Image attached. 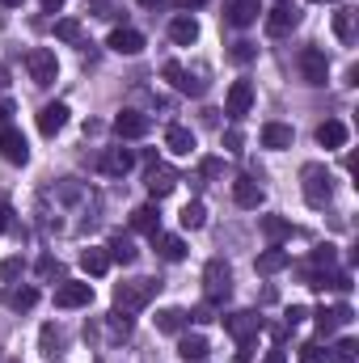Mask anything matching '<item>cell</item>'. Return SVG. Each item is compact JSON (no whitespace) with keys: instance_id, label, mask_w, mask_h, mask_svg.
Here are the masks:
<instances>
[{"instance_id":"1","label":"cell","mask_w":359,"mask_h":363,"mask_svg":"<svg viewBox=\"0 0 359 363\" xmlns=\"http://www.w3.org/2000/svg\"><path fill=\"white\" fill-rule=\"evenodd\" d=\"M157 279H127V283H118L114 287V308H123V313H136V308H144L153 296H157Z\"/></svg>"},{"instance_id":"2","label":"cell","mask_w":359,"mask_h":363,"mask_svg":"<svg viewBox=\"0 0 359 363\" xmlns=\"http://www.w3.org/2000/svg\"><path fill=\"white\" fill-rule=\"evenodd\" d=\"M300 190H304V203L309 207H326L334 199V182L326 174V165H304L300 169Z\"/></svg>"},{"instance_id":"3","label":"cell","mask_w":359,"mask_h":363,"mask_svg":"<svg viewBox=\"0 0 359 363\" xmlns=\"http://www.w3.org/2000/svg\"><path fill=\"white\" fill-rule=\"evenodd\" d=\"M203 291H207L211 304H220V300L233 291V267H228L224 258H211V262L203 267Z\"/></svg>"},{"instance_id":"4","label":"cell","mask_w":359,"mask_h":363,"mask_svg":"<svg viewBox=\"0 0 359 363\" xmlns=\"http://www.w3.org/2000/svg\"><path fill=\"white\" fill-rule=\"evenodd\" d=\"M26 72H30L34 85H55V77H60L55 51H51V47H34V51L26 55Z\"/></svg>"},{"instance_id":"5","label":"cell","mask_w":359,"mask_h":363,"mask_svg":"<svg viewBox=\"0 0 359 363\" xmlns=\"http://www.w3.org/2000/svg\"><path fill=\"white\" fill-rule=\"evenodd\" d=\"M224 330L237 338V347H254V338L263 334V317H258L254 308H241V313L224 317Z\"/></svg>"},{"instance_id":"6","label":"cell","mask_w":359,"mask_h":363,"mask_svg":"<svg viewBox=\"0 0 359 363\" xmlns=\"http://www.w3.org/2000/svg\"><path fill=\"white\" fill-rule=\"evenodd\" d=\"M93 304V283H81V279H68L55 287V308H89Z\"/></svg>"},{"instance_id":"7","label":"cell","mask_w":359,"mask_h":363,"mask_svg":"<svg viewBox=\"0 0 359 363\" xmlns=\"http://www.w3.org/2000/svg\"><path fill=\"white\" fill-rule=\"evenodd\" d=\"M300 77H304V85H326V81H330V60H326V51L304 47V51H300Z\"/></svg>"},{"instance_id":"8","label":"cell","mask_w":359,"mask_h":363,"mask_svg":"<svg viewBox=\"0 0 359 363\" xmlns=\"http://www.w3.org/2000/svg\"><path fill=\"white\" fill-rule=\"evenodd\" d=\"M263 26H267L270 38H283V34H292V30L300 26V13H296L292 4H275L270 13H263Z\"/></svg>"},{"instance_id":"9","label":"cell","mask_w":359,"mask_h":363,"mask_svg":"<svg viewBox=\"0 0 359 363\" xmlns=\"http://www.w3.org/2000/svg\"><path fill=\"white\" fill-rule=\"evenodd\" d=\"M148 114H140V110H118L114 114V135L118 140H144L148 135Z\"/></svg>"},{"instance_id":"10","label":"cell","mask_w":359,"mask_h":363,"mask_svg":"<svg viewBox=\"0 0 359 363\" xmlns=\"http://www.w3.org/2000/svg\"><path fill=\"white\" fill-rule=\"evenodd\" d=\"M250 106H254V85H250V81H233V85H228V97H224V114L237 123V118L250 114Z\"/></svg>"},{"instance_id":"11","label":"cell","mask_w":359,"mask_h":363,"mask_svg":"<svg viewBox=\"0 0 359 363\" xmlns=\"http://www.w3.org/2000/svg\"><path fill=\"white\" fill-rule=\"evenodd\" d=\"M0 157H4L9 165H26V161H30V144H26V135H21L17 127H4V131H0Z\"/></svg>"},{"instance_id":"12","label":"cell","mask_w":359,"mask_h":363,"mask_svg":"<svg viewBox=\"0 0 359 363\" xmlns=\"http://www.w3.org/2000/svg\"><path fill=\"white\" fill-rule=\"evenodd\" d=\"M106 47H110L114 55H140V51H144V34L131 30V26H118V30H110Z\"/></svg>"},{"instance_id":"13","label":"cell","mask_w":359,"mask_h":363,"mask_svg":"<svg viewBox=\"0 0 359 363\" xmlns=\"http://www.w3.org/2000/svg\"><path fill=\"white\" fill-rule=\"evenodd\" d=\"M144 186H148V194H153V199H165V194L178 186V169H170V165H148Z\"/></svg>"},{"instance_id":"14","label":"cell","mask_w":359,"mask_h":363,"mask_svg":"<svg viewBox=\"0 0 359 363\" xmlns=\"http://www.w3.org/2000/svg\"><path fill=\"white\" fill-rule=\"evenodd\" d=\"M263 199H267V190H263L254 178H237V182H233V203H237V207L258 211V207H263Z\"/></svg>"},{"instance_id":"15","label":"cell","mask_w":359,"mask_h":363,"mask_svg":"<svg viewBox=\"0 0 359 363\" xmlns=\"http://www.w3.org/2000/svg\"><path fill=\"white\" fill-rule=\"evenodd\" d=\"M258 17H263V4H258V0H233V4L224 9V21H228V26H237V30L254 26Z\"/></svg>"},{"instance_id":"16","label":"cell","mask_w":359,"mask_h":363,"mask_svg":"<svg viewBox=\"0 0 359 363\" xmlns=\"http://www.w3.org/2000/svg\"><path fill=\"white\" fill-rule=\"evenodd\" d=\"M165 81H170V85H174L178 93H190V97H203V89H207L203 81H194V77L182 68L178 60H170V64H165Z\"/></svg>"},{"instance_id":"17","label":"cell","mask_w":359,"mask_h":363,"mask_svg":"<svg viewBox=\"0 0 359 363\" xmlns=\"http://www.w3.org/2000/svg\"><path fill=\"white\" fill-rule=\"evenodd\" d=\"M64 123H68V106H64V101H47V106L38 110V131H43V135L64 131Z\"/></svg>"},{"instance_id":"18","label":"cell","mask_w":359,"mask_h":363,"mask_svg":"<svg viewBox=\"0 0 359 363\" xmlns=\"http://www.w3.org/2000/svg\"><path fill=\"white\" fill-rule=\"evenodd\" d=\"M355 313H351V304H338V308H321L317 313V338H330L338 325H347Z\"/></svg>"},{"instance_id":"19","label":"cell","mask_w":359,"mask_h":363,"mask_svg":"<svg viewBox=\"0 0 359 363\" xmlns=\"http://www.w3.org/2000/svg\"><path fill=\"white\" fill-rule=\"evenodd\" d=\"M347 135H351V131H347L343 118H326V123L317 127V144H321V148H347Z\"/></svg>"},{"instance_id":"20","label":"cell","mask_w":359,"mask_h":363,"mask_svg":"<svg viewBox=\"0 0 359 363\" xmlns=\"http://www.w3.org/2000/svg\"><path fill=\"white\" fill-rule=\"evenodd\" d=\"M106 258H110V267H114V262L131 267V262H136V245H131V237H127V233H110V241H106Z\"/></svg>"},{"instance_id":"21","label":"cell","mask_w":359,"mask_h":363,"mask_svg":"<svg viewBox=\"0 0 359 363\" xmlns=\"http://www.w3.org/2000/svg\"><path fill=\"white\" fill-rule=\"evenodd\" d=\"M131 165H136L131 148H110V152L101 157V174H110V178H123V174H131Z\"/></svg>"},{"instance_id":"22","label":"cell","mask_w":359,"mask_h":363,"mask_svg":"<svg viewBox=\"0 0 359 363\" xmlns=\"http://www.w3.org/2000/svg\"><path fill=\"white\" fill-rule=\"evenodd\" d=\"M131 228H136V233H148V237H157V233H161V211H157L153 203H140V207L131 211Z\"/></svg>"},{"instance_id":"23","label":"cell","mask_w":359,"mask_h":363,"mask_svg":"<svg viewBox=\"0 0 359 363\" xmlns=\"http://www.w3.org/2000/svg\"><path fill=\"white\" fill-rule=\"evenodd\" d=\"M258 140H263V148H275V152H279V148H292L296 131H292L287 123H263V135H258Z\"/></svg>"},{"instance_id":"24","label":"cell","mask_w":359,"mask_h":363,"mask_svg":"<svg viewBox=\"0 0 359 363\" xmlns=\"http://www.w3.org/2000/svg\"><path fill=\"white\" fill-rule=\"evenodd\" d=\"M165 148H170L174 157H190V152H194V131L182 127V123H174V127L165 131Z\"/></svg>"},{"instance_id":"25","label":"cell","mask_w":359,"mask_h":363,"mask_svg":"<svg viewBox=\"0 0 359 363\" xmlns=\"http://www.w3.org/2000/svg\"><path fill=\"white\" fill-rule=\"evenodd\" d=\"M207 351H211V347H207L203 334H178V355L186 363H203L207 359Z\"/></svg>"},{"instance_id":"26","label":"cell","mask_w":359,"mask_h":363,"mask_svg":"<svg viewBox=\"0 0 359 363\" xmlns=\"http://www.w3.org/2000/svg\"><path fill=\"white\" fill-rule=\"evenodd\" d=\"M292 267V258H287V250H279V245H270V250H263L258 254V262H254V271L258 274H279Z\"/></svg>"},{"instance_id":"27","label":"cell","mask_w":359,"mask_h":363,"mask_svg":"<svg viewBox=\"0 0 359 363\" xmlns=\"http://www.w3.org/2000/svg\"><path fill=\"white\" fill-rule=\"evenodd\" d=\"M258 228H263V237H267L270 245H283V241L292 237V220H287V216H263Z\"/></svg>"},{"instance_id":"28","label":"cell","mask_w":359,"mask_h":363,"mask_svg":"<svg viewBox=\"0 0 359 363\" xmlns=\"http://www.w3.org/2000/svg\"><path fill=\"white\" fill-rule=\"evenodd\" d=\"M170 38H174L178 47H190V43L199 38V21H194L190 13H178V17L170 21Z\"/></svg>"},{"instance_id":"29","label":"cell","mask_w":359,"mask_h":363,"mask_svg":"<svg viewBox=\"0 0 359 363\" xmlns=\"http://www.w3.org/2000/svg\"><path fill=\"white\" fill-rule=\"evenodd\" d=\"M4 304H9L13 313H30V308L38 304V287H30V283H26V287H9V291H4Z\"/></svg>"},{"instance_id":"30","label":"cell","mask_w":359,"mask_h":363,"mask_svg":"<svg viewBox=\"0 0 359 363\" xmlns=\"http://www.w3.org/2000/svg\"><path fill=\"white\" fill-rule=\"evenodd\" d=\"M153 241H157V254H161L165 262H182V258H186V241H182V237H170V233H157Z\"/></svg>"},{"instance_id":"31","label":"cell","mask_w":359,"mask_h":363,"mask_svg":"<svg viewBox=\"0 0 359 363\" xmlns=\"http://www.w3.org/2000/svg\"><path fill=\"white\" fill-rule=\"evenodd\" d=\"M81 271L93 274V279H101V274L110 271V258H106V250H85V254H81Z\"/></svg>"},{"instance_id":"32","label":"cell","mask_w":359,"mask_h":363,"mask_svg":"<svg viewBox=\"0 0 359 363\" xmlns=\"http://www.w3.org/2000/svg\"><path fill=\"white\" fill-rule=\"evenodd\" d=\"M157 330H161V334H182V330H186V313H182V308H161V313H157Z\"/></svg>"},{"instance_id":"33","label":"cell","mask_w":359,"mask_h":363,"mask_svg":"<svg viewBox=\"0 0 359 363\" xmlns=\"http://www.w3.org/2000/svg\"><path fill=\"white\" fill-rule=\"evenodd\" d=\"M334 34H338L343 43L355 38V9H338V13H334Z\"/></svg>"},{"instance_id":"34","label":"cell","mask_w":359,"mask_h":363,"mask_svg":"<svg viewBox=\"0 0 359 363\" xmlns=\"http://www.w3.org/2000/svg\"><path fill=\"white\" fill-rule=\"evenodd\" d=\"M178 220H182V228H190V233H194V228H203V224H207V207H203V203H186Z\"/></svg>"},{"instance_id":"35","label":"cell","mask_w":359,"mask_h":363,"mask_svg":"<svg viewBox=\"0 0 359 363\" xmlns=\"http://www.w3.org/2000/svg\"><path fill=\"white\" fill-rule=\"evenodd\" d=\"M55 38H64V43H77V38H81V21H77V17H64V21H55Z\"/></svg>"},{"instance_id":"36","label":"cell","mask_w":359,"mask_h":363,"mask_svg":"<svg viewBox=\"0 0 359 363\" xmlns=\"http://www.w3.org/2000/svg\"><path fill=\"white\" fill-rule=\"evenodd\" d=\"M355 351H359L355 338H338L334 342V363H355Z\"/></svg>"},{"instance_id":"37","label":"cell","mask_w":359,"mask_h":363,"mask_svg":"<svg viewBox=\"0 0 359 363\" xmlns=\"http://www.w3.org/2000/svg\"><path fill=\"white\" fill-rule=\"evenodd\" d=\"M254 55H258V47H254V43H245V38H241V43H233V51H228V60H233V64H250Z\"/></svg>"},{"instance_id":"38","label":"cell","mask_w":359,"mask_h":363,"mask_svg":"<svg viewBox=\"0 0 359 363\" xmlns=\"http://www.w3.org/2000/svg\"><path fill=\"white\" fill-rule=\"evenodd\" d=\"M43 355H47V359L60 355V334H55V325H43Z\"/></svg>"},{"instance_id":"39","label":"cell","mask_w":359,"mask_h":363,"mask_svg":"<svg viewBox=\"0 0 359 363\" xmlns=\"http://www.w3.org/2000/svg\"><path fill=\"white\" fill-rule=\"evenodd\" d=\"M110 330H114V334H131V313L114 308V313H110Z\"/></svg>"},{"instance_id":"40","label":"cell","mask_w":359,"mask_h":363,"mask_svg":"<svg viewBox=\"0 0 359 363\" xmlns=\"http://www.w3.org/2000/svg\"><path fill=\"white\" fill-rule=\"evenodd\" d=\"M300 363H326L321 342H304V347H300Z\"/></svg>"},{"instance_id":"41","label":"cell","mask_w":359,"mask_h":363,"mask_svg":"<svg viewBox=\"0 0 359 363\" xmlns=\"http://www.w3.org/2000/svg\"><path fill=\"white\" fill-rule=\"evenodd\" d=\"M304 317H309V308H304V304H292V308L283 313V325H287V330H296V325H300Z\"/></svg>"},{"instance_id":"42","label":"cell","mask_w":359,"mask_h":363,"mask_svg":"<svg viewBox=\"0 0 359 363\" xmlns=\"http://www.w3.org/2000/svg\"><path fill=\"white\" fill-rule=\"evenodd\" d=\"M51 274H60V262H55L51 254H43V258H38V279H51Z\"/></svg>"},{"instance_id":"43","label":"cell","mask_w":359,"mask_h":363,"mask_svg":"<svg viewBox=\"0 0 359 363\" xmlns=\"http://www.w3.org/2000/svg\"><path fill=\"white\" fill-rule=\"evenodd\" d=\"M17 274H21V258H4V262H0V279H4V283L17 279Z\"/></svg>"},{"instance_id":"44","label":"cell","mask_w":359,"mask_h":363,"mask_svg":"<svg viewBox=\"0 0 359 363\" xmlns=\"http://www.w3.org/2000/svg\"><path fill=\"white\" fill-rule=\"evenodd\" d=\"M241 144H245V140H241V131H237V127H228V131H224V148H228V152H241Z\"/></svg>"},{"instance_id":"45","label":"cell","mask_w":359,"mask_h":363,"mask_svg":"<svg viewBox=\"0 0 359 363\" xmlns=\"http://www.w3.org/2000/svg\"><path fill=\"white\" fill-rule=\"evenodd\" d=\"M199 174H203V178H216V174H220V161H216V157H207V161L199 165Z\"/></svg>"},{"instance_id":"46","label":"cell","mask_w":359,"mask_h":363,"mask_svg":"<svg viewBox=\"0 0 359 363\" xmlns=\"http://www.w3.org/2000/svg\"><path fill=\"white\" fill-rule=\"evenodd\" d=\"M190 317H194V321H216V313H211V300H207V304H199Z\"/></svg>"},{"instance_id":"47","label":"cell","mask_w":359,"mask_h":363,"mask_svg":"<svg viewBox=\"0 0 359 363\" xmlns=\"http://www.w3.org/2000/svg\"><path fill=\"white\" fill-rule=\"evenodd\" d=\"M38 4H43V13H60L64 9V0H38Z\"/></svg>"},{"instance_id":"48","label":"cell","mask_w":359,"mask_h":363,"mask_svg":"<svg viewBox=\"0 0 359 363\" xmlns=\"http://www.w3.org/2000/svg\"><path fill=\"white\" fill-rule=\"evenodd\" d=\"M9 114H13V106H9V101H0V131L9 127Z\"/></svg>"},{"instance_id":"49","label":"cell","mask_w":359,"mask_h":363,"mask_svg":"<svg viewBox=\"0 0 359 363\" xmlns=\"http://www.w3.org/2000/svg\"><path fill=\"white\" fill-rule=\"evenodd\" d=\"M263 363H287V355H283V351L275 347V351H267V359H263Z\"/></svg>"},{"instance_id":"50","label":"cell","mask_w":359,"mask_h":363,"mask_svg":"<svg viewBox=\"0 0 359 363\" xmlns=\"http://www.w3.org/2000/svg\"><path fill=\"white\" fill-rule=\"evenodd\" d=\"M178 9H199V4H207V0H174Z\"/></svg>"},{"instance_id":"51","label":"cell","mask_w":359,"mask_h":363,"mask_svg":"<svg viewBox=\"0 0 359 363\" xmlns=\"http://www.w3.org/2000/svg\"><path fill=\"white\" fill-rule=\"evenodd\" d=\"M144 9H161V4H170V0H140Z\"/></svg>"},{"instance_id":"52","label":"cell","mask_w":359,"mask_h":363,"mask_svg":"<svg viewBox=\"0 0 359 363\" xmlns=\"http://www.w3.org/2000/svg\"><path fill=\"white\" fill-rule=\"evenodd\" d=\"M4 224H9V211H4V207H0V233H4Z\"/></svg>"},{"instance_id":"53","label":"cell","mask_w":359,"mask_h":363,"mask_svg":"<svg viewBox=\"0 0 359 363\" xmlns=\"http://www.w3.org/2000/svg\"><path fill=\"white\" fill-rule=\"evenodd\" d=\"M0 4H4V9H21V0H0Z\"/></svg>"},{"instance_id":"54","label":"cell","mask_w":359,"mask_h":363,"mask_svg":"<svg viewBox=\"0 0 359 363\" xmlns=\"http://www.w3.org/2000/svg\"><path fill=\"white\" fill-rule=\"evenodd\" d=\"M309 4H338V0H309Z\"/></svg>"},{"instance_id":"55","label":"cell","mask_w":359,"mask_h":363,"mask_svg":"<svg viewBox=\"0 0 359 363\" xmlns=\"http://www.w3.org/2000/svg\"><path fill=\"white\" fill-rule=\"evenodd\" d=\"M0 89H4V68H0Z\"/></svg>"}]
</instances>
